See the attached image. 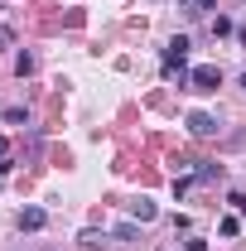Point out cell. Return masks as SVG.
Instances as JSON below:
<instances>
[{"label": "cell", "instance_id": "14", "mask_svg": "<svg viewBox=\"0 0 246 251\" xmlns=\"http://www.w3.org/2000/svg\"><path fill=\"white\" fill-rule=\"evenodd\" d=\"M188 251H208V242H203V237H193V242H188Z\"/></svg>", "mask_w": 246, "mask_h": 251}, {"label": "cell", "instance_id": "5", "mask_svg": "<svg viewBox=\"0 0 246 251\" xmlns=\"http://www.w3.org/2000/svg\"><path fill=\"white\" fill-rule=\"evenodd\" d=\"M77 242H82L87 251H101V247H111V232H97V227H87V232H82Z\"/></svg>", "mask_w": 246, "mask_h": 251}, {"label": "cell", "instance_id": "16", "mask_svg": "<svg viewBox=\"0 0 246 251\" xmlns=\"http://www.w3.org/2000/svg\"><path fill=\"white\" fill-rule=\"evenodd\" d=\"M5 174H10V155H0V179H5Z\"/></svg>", "mask_w": 246, "mask_h": 251}, {"label": "cell", "instance_id": "10", "mask_svg": "<svg viewBox=\"0 0 246 251\" xmlns=\"http://www.w3.org/2000/svg\"><path fill=\"white\" fill-rule=\"evenodd\" d=\"M193 184H198L193 174H179V179H174V198H184V193H188V188H193Z\"/></svg>", "mask_w": 246, "mask_h": 251}, {"label": "cell", "instance_id": "2", "mask_svg": "<svg viewBox=\"0 0 246 251\" xmlns=\"http://www.w3.org/2000/svg\"><path fill=\"white\" fill-rule=\"evenodd\" d=\"M188 135H198V140H208V135H217V116H208V111H188L184 116Z\"/></svg>", "mask_w": 246, "mask_h": 251}, {"label": "cell", "instance_id": "3", "mask_svg": "<svg viewBox=\"0 0 246 251\" xmlns=\"http://www.w3.org/2000/svg\"><path fill=\"white\" fill-rule=\"evenodd\" d=\"M44 222H49V213H44V208H25V213H20V232H39Z\"/></svg>", "mask_w": 246, "mask_h": 251}, {"label": "cell", "instance_id": "1", "mask_svg": "<svg viewBox=\"0 0 246 251\" xmlns=\"http://www.w3.org/2000/svg\"><path fill=\"white\" fill-rule=\"evenodd\" d=\"M188 87H193V92H217V87H222V68H217V63H198V68L188 73Z\"/></svg>", "mask_w": 246, "mask_h": 251}, {"label": "cell", "instance_id": "6", "mask_svg": "<svg viewBox=\"0 0 246 251\" xmlns=\"http://www.w3.org/2000/svg\"><path fill=\"white\" fill-rule=\"evenodd\" d=\"M193 179H198V184H213V179H222V164H198Z\"/></svg>", "mask_w": 246, "mask_h": 251}, {"label": "cell", "instance_id": "13", "mask_svg": "<svg viewBox=\"0 0 246 251\" xmlns=\"http://www.w3.org/2000/svg\"><path fill=\"white\" fill-rule=\"evenodd\" d=\"M10 44H15V34H10V29H0V49H10Z\"/></svg>", "mask_w": 246, "mask_h": 251}, {"label": "cell", "instance_id": "7", "mask_svg": "<svg viewBox=\"0 0 246 251\" xmlns=\"http://www.w3.org/2000/svg\"><path fill=\"white\" fill-rule=\"evenodd\" d=\"M213 34H217V39H222V34H237V25H232L227 15H213Z\"/></svg>", "mask_w": 246, "mask_h": 251}, {"label": "cell", "instance_id": "4", "mask_svg": "<svg viewBox=\"0 0 246 251\" xmlns=\"http://www.w3.org/2000/svg\"><path fill=\"white\" fill-rule=\"evenodd\" d=\"M130 218H135V222H154V218H159V208H154L150 198H135V203H130Z\"/></svg>", "mask_w": 246, "mask_h": 251}, {"label": "cell", "instance_id": "12", "mask_svg": "<svg viewBox=\"0 0 246 251\" xmlns=\"http://www.w3.org/2000/svg\"><path fill=\"white\" fill-rule=\"evenodd\" d=\"M227 203H232V208H237V213H246V193H232V198H227Z\"/></svg>", "mask_w": 246, "mask_h": 251}, {"label": "cell", "instance_id": "11", "mask_svg": "<svg viewBox=\"0 0 246 251\" xmlns=\"http://www.w3.org/2000/svg\"><path fill=\"white\" fill-rule=\"evenodd\" d=\"M217 232H222V237H237V232H242V222H237V218H222V227H217Z\"/></svg>", "mask_w": 246, "mask_h": 251}, {"label": "cell", "instance_id": "9", "mask_svg": "<svg viewBox=\"0 0 246 251\" xmlns=\"http://www.w3.org/2000/svg\"><path fill=\"white\" fill-rule=\"evenodd\" d=\"M15 73L29 77V73H34V53H20V58H15Z\"/></svg>", "mask_w": 246, "mask_h": 251}, {"label": "cell", "instance_id": "15", "mask_svg": "<svg viewBox=\"0 0 246 251\" xmlns=\"http://www.w3.org/2000/svg\"><path fill=\"white\" fill-rule=\"evenodd\" d=\"M193 5H198V15H208V10H213V0H193Z\"/></svg>", "mask_w": 246, "mask_h": 251}, {"label": "cell", "instance_id": "17", "mask_svg": "<svg viewBox=\"0 0 246 251\" xmlns=\"http://www.w3.org/2000/svg\"><path fill=\"white\" fill-rule=\"evenodd\" d=\"M0 155H5V135H0Z\"/></svg>", "mask_w": 246, "mask_h": 251}, {"label": "cell", "instance_id": "8", "mask_svg": "<svg viewBox=\"0 0 246 251\" xmlns=\"http://www.w3.org/2000/svg\"><path fill=\"white\" fill-rule=\"evenodd\" d=\"M111 237H116V242H135V237H140V232H135V222H121V227H116V232H111Z\"/></svg>", "mask_w": 246, "mask_h": 251}, {"label": "cell", "instance_id": "18", "mask_svg": "<svg viewBox=\"0 0 246 251\" xmlns=\"http://www.w3.org/2000/svg\"><path fill=\"white\" fill-rule=\"evenodd\" d=\"M242 92H246V77H242Z\"/></svg>", "mask_w": 246, "mask_h": 251}]
</instances>
